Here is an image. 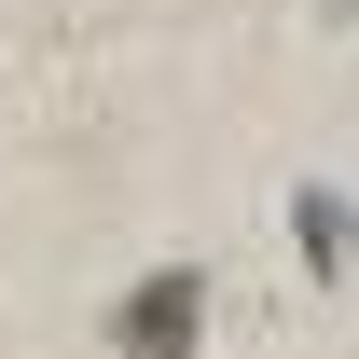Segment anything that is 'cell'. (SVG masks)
Returning <instances> with one entry per match:
<instances>
[{
    "instance_id": "obj_2",
    "label": "cell",
    "mask_w": 359,
    "mask_h": 359,
    "mask_svg": "<svg viewBox=\"0 0 359 359\" xmlns=\"http://www.w3.org/2000/svg\"><path fill=\"white\" fill-rule=\"evenodd\" d=\"M304 263H318V276H346V263H359V222H346V194H304Z\"/></svg>"
},
{
    "instance_id": "obj_1",
    "label": "cell",
    "mask_w": 359,
    "mask_h": 359,
    "mask_svg": "<svg viewBox=\"0 0 359 359\" xmlns=\"http://www.w3.org/2000/svg\"><path fill=\"white\" fill-rule=\"evenodd\" d=\"M194 332H208V276L194 263H152L125 304H111V346L125 359H194Z\"/></svg>"
}]
</instances>
